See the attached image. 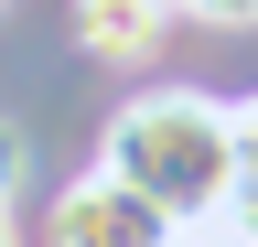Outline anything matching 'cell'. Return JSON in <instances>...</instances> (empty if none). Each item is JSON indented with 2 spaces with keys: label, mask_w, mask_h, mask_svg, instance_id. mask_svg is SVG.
Listing matches in <instances>:
<instances>
[{
  "label": "cell",
  "mask_w": 258,
  "mask_h": 247,
  "mask_svg": "<svg viewBox=\"0 0 258 247\" xmlns=\"http://www.w3.org/2000/svg\"><path fill=\"white\" fill-rule=\"evenodd\" d=\"M97 161L129 194H151L172 226H215L226 215V172H237V108L194 97V86H151V97H129L108 118Z\"/></svg>",
  "instance_id": "cell-1"
},
{
  "label": "cell",
  "mask_w": 258,
  "mask_h": 247,
  "mask_svg": "<svg viewBox=\"0 0 258 247\" xmlns=\"http://www.w3.org/2000/svg\"><path fill=\"white\" fill-rule=\"evenodd\" d=\"M183 226L161 215L151 194H129V183L97 161V172H76L54 194V215H43V247H172Z\"/></svg>",
  "instance_id": "cell-2"
},
{
  "label": "cell",
  "mask_w": 258,
  "mask_h": 247,
  "mask_svg": "<svg viewBox=\"0 0 258 247\" xmlns=\"http://www.w3.org/2000/svg\"><path fill=\"white\" fill-rule=\"evenodd\" d=\"M161 22H172V0H86L76 33H86V54H108V65H151Z\"/></svg>",
  "instance_id": "cell-3"
},
{
  "label": "cell",
  "mask_w": 258,
  "mask_h": 247,
  "mask_svg": "<svg viewBox=\"0 0 258 247\" xmlns=\"http://www.w3.org/2000/svg\"><path fill=\"white\" fill-rule=\"evenodd\" d=\"M226 247H258V97L237 108V172H226Z\"/></svg>",
  "instance_id": "cell-4"
},
{
  "label": "cell",
  "mask_w": 258,
  "mask_h": 247,
  "mask_svg": "<svg viewBox=\"0 0 258 247\" xmlns=\"http://www.w3.org/2000/svg\"><path fill=\"white\" fill-rule=\"evenodd\" d=\"M172 11H194V22H215V33H247V22H258V0H172Z\"/></svg>",
  "instance_id": "cell-5"
},
{
  "label": "cell",
  "mask_w": 258,
  "mask_h": 247,
  "mask_svg": "<svg viewBox=\"0 0 258 247\" xmlns=\"http://www.w3.org/2000/svg\"><path fill=\"white\" fill-rule=\"evenodd\" d=\"M11 183H22V129L0 118V204H11Z\"/></svg>",
  "instance_id": "cell-6"
},
{
  "label": "cell",
  "mask_w": 258,
  "mask_h": 247,
  "mask_svg": "<svg viewBox=\"0 0 258 247\" xmlns=\"http://www.w3.org/2000/svg\"><path fill=\"white\" fill-rule=\"evenodd\" d=\"M172 247H215V226H183V236H172Z\"/></svg>",
  "instance_id": "cell-7"
},
{
  "label": "cell",
  "mask_w": 258,
  "mask_h": 247,
  "mask_svg": "<svg viewBox=\"0 0 258 247\" xmlns=\"http://www.w3.org/2000/svg\"><path fill=\"white\" fill-rule=\"evenodd\" d=\"M0 247H11V226H0Z\"/></svg>",
  "instance_id": "cell-8"
}]
</instances>
